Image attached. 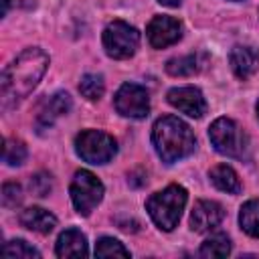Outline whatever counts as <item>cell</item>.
Instances as JSON below:
<instances>
[{
    "mask_svg": "<svg viewBox=\"0 0 259 259\" xmlns=\"http://www.w3.org/2000/svg\"><path fill=\"white\" fill-rule=\"evenodd\" d=\"M49 67V55L40 49L22 51L2 73L0 97L2 107H14L18 101L28 97V93L38 85Z\"/></svg>",
    "mask_w": 259,
    "mask_h": 259,
    "instance_id": "1",
    "label": "cell"
},
{
    "mask_svg": "<svg viewBox=\"0 0 259 259\" xmlns=\"http://www.w3.org/2000/svg\"><path fill=\"white\" fill-rule=\"evenodd\" d=\"M152 144L156 148V154L168 164L190 156L196 148L192 130L176 115H164L156 119L152 127Z\"/></svg>",
    "mask_w": 259,
    "mask_h": 259,
    "instance_id": "2",
    "label": "cell"
},
{
    "mask_svg": "<svg viewBox=\"0 0 259 259\" xmlns=\"http://www.w3.org/2000/svg\"><path fill=\"white\" fill-rule=\"evenodd\" d=\"M186 198H188V192L184 186L170 184L164 190L154 192L146 200V208L158 229L172 231L180 221V214L186 206Z\"/></svg>",
    "mask_w": 259,
    "mask_h": 259,
    "instance_id": "3",
    "label": "cell"
},
{
    "mask_svg": "<svg viewBox=\"0 0 259 259\" xmlns=\"http://www.w3.org/2000/svg\"><path fill=\"white\" fill-rule=\"evenodd\" d=\"M208 138L214 150L229 158H243L249 148V138L243 127L231 117H219L208 127Z\"/></svg>",
    "mask_w": 259,
    "mask_h": 259,
    "instance_id": "4",
    "label": "cell"
},
{
    "mask_svg": "<svg viewBox=\"0 0 259 259\" xmlns=\"http://www.w3.org/2000/svg\"><path fill=\"white\" fill-rule=\"evenodd\" d=\"M75 150L89 164H107L115 156L117 144L101 130H83L75 138Z\"/></svg>",
    "mask_w": 259,
    "mask_h": 259,
    "instance_id": "5",
    "label": "cell"
},
{
    "mask_svg": "<svg viewBox=\"0 0 259 259\" xmlns=\"http://www.w3.org/2000/svg\"><path fill=\"white\" fill-rule=\"evenodd\" d=\"M69 192H71V200H73V206L79 214L87 217L103 198V184L101 180L89 172V170H77L73 180H71V186H69Z\"/></svg>",
    "mask_w": 259,
    "mask_h": 259,
    "instance_id": "6",
    "label": "cell"
},
{
    "mask_svg": "<svg viewBox=\"0 0 259 259\" xmlns=\"http://www.w3.org/2000/svg\"><path fill=\"white\" fill-rule=\"evenodd\" d=\"M140 45V32L136 26L113 20L103 30V49L111 59H130Z\"/></svg>",
    "mask_w": 259,
    "mask_h": 259,
    "instance_id": "7",
    "label": "cell"
},
{
    "mask_svg": "<svg viewBox=\"0 0 259 259\" xmlns=\"http://www.w3.org/2000/svg\"><path fill=\"white\" fill-rule=\"evenodd\" d=\"M115 109L123 117L142 119L150 111V95L148 91L138 83H123L115 93Z\"/></svg>",
    "mask_w": 259,
    "mask_h": 259,
    "instance_id": "8",
    "label": "cell"
},
{
    "mask_svg": "<svg viewBox=\"0 0 259 259\" xmlns=\"http://www.w3.org/2000/svg\"><path fill=\"white\" fill-rule=\"evenodd\" d=\"M146 36H148V42L154 49H166V47H170V45L180 40L182 24L172 16H164V14L162 16H154L148 22Z\"/></svg>",
    "mask_w": 259,
    "mask_h": 259,
    "instance_id": "9",
    "label": "cell"
},
{
    "mask_svg": "<svg viewBox=\"0 0 259 259\" xmlns=\"http://www.w3.org/2000/svg\"><path fill=\"white\" fill-rule=\"evenodd\" d=\"M168 103L190 117H202L206 113V101L196 87H174L168 91Z\"/></svg>",
    "mask_w": 259,
    "mask_h": 259,
    "instance_id": "10",
    "label": "cell"
},
{
    "mask_svg": "<svg viewBox=\"0 0 259 259\" xmlns=\"http://www.w3.org/2000/svg\"><path fill=\"white\" fill-rule=\"evenodd\" d=\"M225 219V210L214 200H196L190 212V227L196 233H206L217 229Z\"/></svg>",
    "mask_w": 259,
    "mask_h": 259,
    "instance_id": "11",
    "label": "cell"
},
{
    "mask_svg": "<svg viewBox=\"0 0 259 259\" xmlns=\"http://www.w3.org/2000/svg\"><path fill=\"white\" fill-rule=\"evenodd\" d=\"M229 63L239 79H249L259 69V53L249 45H235L229 53Z\"/></svg>",
    "mask_w": 259,
    "mask_h": 259,
    "instance_id": "12",
    "label": "cell"
},
{
    "mask_svg": "<svg viewBox=\"0 0 259 259\" xmlns=\"http://www.w3.org/2000/svg\"><path fill=\"white\" fill-rule=\"evenodd\" d=\"M20 225L34 231V233H40V235H49L55 227H57V217L53 212H49L47 208H40V206H28L20 212L18 217Z\"/></svg>",
    "mask_w": 259,
    "mask_h": 259,
    "instance_id": "13",
    "label": "cell"
},
{
    "mask_svg": "<svg viewBox=\"0 0 259 259\" xmlns=\"http://www.w3.org/2000/svg\"><path fill=\"white\" fill-rule=\"evenodd\" d=\"M55 251L59 257H87V239L79 229H67L59 235Z\"/></svg>",
    "mask_w": 259,
    "mask_h": 259,
    "instance_id": "14",
    "label": "cell"
},
{
    "mask_svg": "<svg viewBox=\"0 0 259 259\" xmlns=\"http://www.w3.org/2000/svg\"><path fill=\"white\" fill-rule=\"evenodd\" d=\"M69 109H71V97H69V93H65V91L55 93V95L45 103L42 111L38 113V125H40V127H51L53 121H55L57 117H61V115H67Z\"/></svg>",
    "mask_w": 259,
    "mask_h": 259,
    "instance_id": "15",
    "label": "cell"
},
{
    "mask_svg": "<svg viewBox=\"0 0 259 259\" xmlns=\"http://www.w3.org/2000/svg\"><path fill=\"white\" fill-rule=\"evenodd\" d=\"M208 176H210V182H212L219 190L229 192V194L241 192V180H239L237 172H235L231 166L219 164V166H214V168L208 172Z\"/></svg>",
    "mask_w": 259,
    "mask_h": 259,
    "instance_id": "16",
    "label": "cell"
},
{
    "mask_svg": "<svg viewBox=\"0 0 259 259\" xmlns=\"http://www.w3.org/2000/svg\"><path fill=\"white\" fill-rule=\"evenodd\" d=\"M239 225H241V229H243L249 237L259 239V198L247 200V202L241 206Z\"/></svg>",
    "mask_w": 259,
    "mask_h": 259,
    "instance_id": "17",
    "label": "cell"
},
{
    "mask_svg": "<svg viewBox=\"0 0 259 259\" xmlns=\"http://www.w3.org/2000/svg\"><path fill=\"white\" fill-rule=\"evenodd\" d=\"M231 253V239L223 233H217L208 237L200 245V255L202 257H227Z\"/></svg>",
    "mask_w": 259,
    "mask_h": 259,
    "instance_id": "18",
    "label": "cell"
},
{
    "mask_svg": "<svg viewBox=\"0 0 259 259\" xmlns=\"http://www.w3.org/2000/svg\"><path fill=\"white\" fill-rule=\"evenodd\" d=\"M166 71L174 77H188L198 71V57L196 55H186V57H176L166 63Z\"/></svg>",
    "mask_w": 259,
    "mask_h": 259,
    "instance_id": "19",
    "label": "cell"
},
{
    "mask_svg": "<svg viewBox=\"0 0 259 259\" xmlns=\"http://www.w3.org/2000/svg\"><path fill=\"white\" fill-rule=\"evenodd\" d=\"M79 91L83 97H87L89 101H97L103 91H105V83H103V77L97 75V73H87L83 75L81 83H79Z\"/></svg>",
    "mask_w": 259,
    "mask_h": 259,
    "instance_id": "20",
    "label": "cell"
},
{
    "mask_svg": "<svg viewBox=\"0 0 259 259\" xmlns=\"http://www.w3.org/2000/svg\"><path fill=\"white\" fill-rule=\"evenodd\" d=\"M95 255L97 257H130V251L113 237H101L95 243Z\"/></svg>",
    "mask_w": 259,
    "mask_h": 259,
    "instance_id": "21",
    "label": "cell"
},
{
    "mask_svg": "<svg viewBox=\"0 0 259 259\" xmlns=\"http://www.w3.org/2000/svg\"><path fill=\"white\" fill-rule=\"evenodd\" d=\"M26 146L20 140H4V162L8 166H20L26 160Z\"/></svg>",
    "mask_w": 259,
    "mask_h": 259,
    "instance_id": "22",
    "label": "cell"
},
{
    "mask_svg": "<svg viewBox=\"0 0 259 259\" xmlns=\"http://www.w3.org/2000/svg\"><path fill=\"white\" fill-rule=\"evenodd\" d=\"M2 255H6V257H40V253L32 245H28L26 241H22V239L8 241L2 247Z\"/></svg>",
    "mask_w": 259,
    "mask_h": 259,
    "instance_id": "23",
    "label": "cell"
},
{
    "mask_svg": "<svg viewBox=\"0 0 259 259\" xmlns=\"http://www.w3.org/2000/svg\"><path fill=\"white\" fill-rule=\"evenodd\" d=\"M28 186H30V192H32V194H36V196H47V194L53 190V178H51V174H47V172H36L34 176H30Z\"/></svg>",
    "mask_w": 259,
    "mask_h": 259,
    "instance_id": "24",
    "label": "cell"
},
{
    "mask_svg": "<svg viewBox=\"0 0 259 259\" xmlns=\"http://www.w3.org/2000/svg\"><path fill=\"white\" fill-rule=\"evenodd\" d=\"M22 202V188L18 182H4L2 186V204L14 208Z\"/></svg>",
    "mask_w": 259,
    "mask_h": 259,
    "instance_id": "25",
    "label": "cell"
},
{
    "mask_svg": "<svg viewBox=\"0 0 259 259\" xmlns=\"http://www.w3.org/2000/svg\"><path fill=\"white\" fill-rule=\"evenodd\" d=\"M158 2L164 4V6H170V8H176V6L182 4V0H158Z\"/></svg>",
    "mask_w": 259,
    "mask_h": 259,
    "instance_id": "26",
    "label": "cell"
},
{
    "mask_svg": "<svg viewBox=\"0 0 259 259\" xmlns=\"http://www.w3.org/2000/svg\"><path fill=\"white\" fill-rule=\"evenodd\" d=\"M8 6H10V0H2V16H6Z\"/></svg>",
    "mask_w": 259,
    "mask_h": 259,
    "instance_id": "27",
    "label": "cell"
},
{
    "mask_svg": "<svg viewBox=\"0 0 259 259\" xmlns=\"http://www.w3.org/2000/svg\"><path fill=\"white\" fill-rule=\"evenodd\" d=\"M257 117H259V101H257Z\"/></svg>",
    "mask_w": 259,
    "mask_h": 259,
    "instance_id": "28",
    "label": "cell"
}]
</instances>
